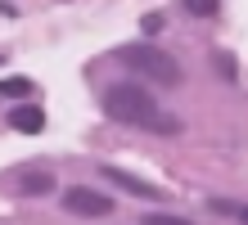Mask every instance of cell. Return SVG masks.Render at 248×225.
<instances>
[{
	"label": "cell",
	"instance_id": "8",
	"mask_svg": "<svg viewBox=\"0 0 248 225\" xmlns=\"http://www.w3.org/2000/svg\"><path fill=\"white\" fill-rule=\"evenodd\" d=\"M23 194H50L54 189V180L46 176V171H41V176H23V185H18Z\"/></svg>",
	"mask_w": 248,
	"mask_h": 225
},
{
	"label": "cell",
	"instance_id": "9",
	"mask_svg": "<svg viewBox=\"0 0 248 225\" xmlns=\"http://www.w3.org/2000/svg\"><path fill=\"white\" fill-rule=\"evenodd\" d=\"M185 9H189V14H199V18H212V14L221 9V0H185Z\"/></svg>",
	"mask_w": 248,
	"mask_h": 225
},
{
	"label": "cell",
	"instance_id": "2",
	"mask_svg": "<svg viewBox=\"0 0 248 225\" xmlns=\"http://www.w3.org/2000/svg\"><path fill=\"white\" fill-rule=\"evenodd\" d=\"M118 59L131 68V72H140V77H149L158 86H181V63L171 59L167 50H158V45H122Z\"/></svg>",
	"mask_w": 248,
	"mask_h": 225
},
{
	"label": "cell",
	"instance_id": "3",
	"mask_svg": "<svg viewBox=\"0 0 248 225\" xmlns=\"http://www.w3.org/2000/svg\"><path fill=\"white\" fill-rule=\"evenodd\" d=\"M63 207L72 216H81V221H99V216L113 212V198L91 189V185H72V189H63Z\"/></svg>",
	"mask_w": 248,
	"mask_h": 225
},
{
	"label": "cell",
	"instance_id": "6",
	"mask_svg": "<svg viewBox=\"0 0 248 225\" xmlns=\"http://www.w3.org/2000/svg\"><path fill=\"white\" fill-rule=\"evenodd\" d=\"M212 212H217V216H230V221H239V225H248V203H230V198H212Z\"/></svg>",
	"mask_w": 248,
	"mask_h": 225
},
{
	"label": "cell",
	"instance_id": "4",
	"mask_svg": "<svg viewBox=\"0 0 248 225\" xmlns=\"http://www.w3.org/2000/svg\"><path fill=\"white\" fill-rule=\"evenodd\" d=\"M104 180H113L118 189L136 194V198H163L158 185H149V180H140V176H131V171H118V167H104Z\"/></svg>",
	"mask_w": 248,
	"mask_h": 225
},
{
	"label": "cell",
	"instance_id": "1",
	"mask_svg": "<svg viewBox=\"0 0 248 225\" xmlns=\"http://www.w3.org/2000/svg\"><path fill=\"white\" fill-rule=\"evenodd\" d=\"M104 113L113 117V122H122V126L154 131V135H176V131H181L176 117L163 113V108H158V99H154L144 86H136V81L108 86V90H104Z\"/></svg>",
	"mask_w": 248,
	"mask_h": 225
},
{
	"label": "cell",
	"instance_id": "7",
	"mask_svg": "<svg viewBox=\"0 0 248 225\" xmlns=\"http://www.w3.org/2000/svg\"><path fill=\"white\" fill-rule=\"evenodd\" d=\"M0 95L23 99V95H32V81H27V77H5V81H0Z\"/></svg>",
	"mask_w": 248,
	"mask_h": 225
},
{
	"label": "cell",
	"instance_id": "5",
	"mask_svg": "<svg viewBox=\"0 0 248 225\" xmlns=\"http://www.w3.org/2000/svg\"><path fill=\"white\" fill-rule=\"evenodd\" d=\"M9 126H14V131H23V135H36L41 126H46V113H41L36 104H23V108H14V113H9Z\"/></svg>",
	"mask_w": 248,
	"mask_h": 225
},
{
	"label": "cell",
	"instance_id": "10",
	"mask_svg": "<svg viewBox=\"0 0 248 225\" xmlns=\"http://www.w3.org/2000/svg\"><path fill=\"white\" fill-rule=\"evenodd\" d=\"M144 225H194V221H185V216H171V212H154V216H144Z\"/></svg>",
	"mask_w": 248,
	"mask_h": 225
},
{
	"label": "cell",
	"instance_id": "11",
	"mask_svg": "<svg viewBox=\"0 0 248 225\" xmlns=\"http://www.w3.org/2000/svg\"><path fill=\"white\" fill-rule=\"evenodd\" d=\"M217 68H221L226 81H235V59H230V54H217Z\"/></svg>",
	"mask_w": 248,
	"mask_h": 225
}]
</instances>
